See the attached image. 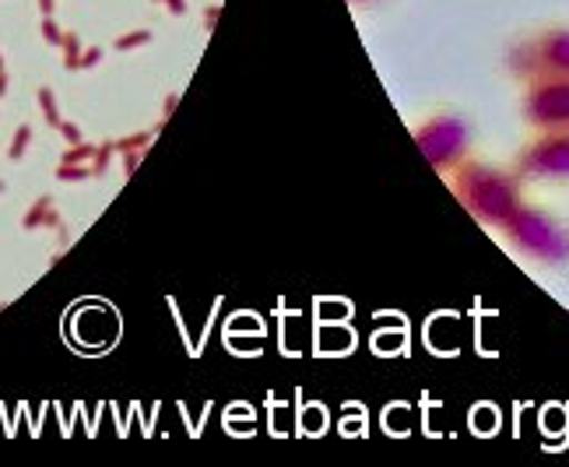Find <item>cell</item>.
<instances>
[{
	"label": "cell",
	"instance_id": "cell-1",
	"mask_svg": "<svg viewBox=\"0 0 569 467\" xmlns=\"http://www.w3.org/2000/svg\"><path fill=\"white\" fill-rule=\"evenodd\" d=\"M453 190L465 200V208L475 211L486 221H507L520 205H517V183L513 176L499 172L492 166H461L453 176Z\"/></svg>",
	"mask_w": 569,
	"mask_h": 467
},
{
	"label": "cell",
	"instance_id": "cell-5",
	"mask_svg": "<svg viewBox=\"0 0 569 467\" xmlns=\"http://www.w3.org/2000/svg\"><path fill=\"white\" fill-rule=\"evenodd\" d=\"M513 63L538 78H569V29L541 36L535 47H528V57L520 53Z\"/></svg>",
	"mask_w": 569,
	"mask_h": 467
},
{
	"label": "cell",
	"instance_id": "cell-4",
	"mask_svg": "<svg viewBox=\"0 0 569 467\" xmlns=\"http://www.w3.org/2000/svg\"><path fill=\"white\" fill-rule=\"evenodd\" d=\"M528 120L545 130H569V78H538L528 92Z\"/></svg>",
	"mask_w": 569,
	"mask_h": 467
},
{
	"label": "cell",
	"instance_id": "cell-3",
	"mask_svg": "<svg viewBox=\"0 0 569 467\" xmlns=\"http://www.w3.org/2000/svg\"><path fill=\"white\" fill-rule=\"evenodd\" d=\"M415 141H419V148L436 169H443L450 162H461V155L468 148V127L457 117H432L429 123L419 127Z\"/></svg>",
	"mask_w": 569,
	"mask_h": 467
},
{
	"label": "cell",
	"instance_id": "cell-2",
	"mask_svg": "<svg viewBox=\"0 0 569 467\" xmlns=\"http://www.w3.org/2000/svg\"><path fill=\"white\" fill-rule=\"evenodd\" d=\"M502 226H507V232L517 239V247L528 250L531 257H538L545 264L569 260V232L562 226H556L545 211L517 208Z\"/></svg>",
	"mask_w": 569,
	"mask_h": 467
},
{
	"label": "cell",
	"instance_id": "cell-6",
	"mask_svg": "<svg viewBox=\"0 0 569 467\" xmlns=\"http://www.w3.org/2000/svg\"><path fill=\"white\" fill-rule=\"evenodd\" d=\"M520 172L569 176V130H552L520 155Z\"/></svg>",
	"mask_w": 569,
	"mask_h": 467
}]
</instances>
